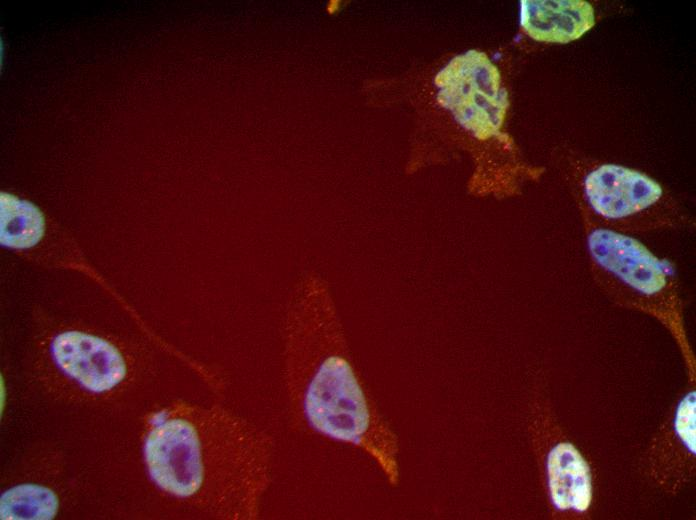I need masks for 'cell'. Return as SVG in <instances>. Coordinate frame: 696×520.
Instances as JSON below:
<instances>
[{"label":"cell","instance_id":"cell-1","mask_svg":"<svg viewBox=\"0 0 696 520\" xmlns=\"http://www.w3.org/2000/svg\"><path fill=\"white\" fill-rule=\"evenodd\" d=\"M322 303L296 293L284 338V386L292 410L314 432L362 449L397 479L393 436L369 400Z\"/></svg>","mask_w":696,"mask_h":520},{"label":"cell","instance_id":"cell-8","mask_svg":"<svg viewBox=\"0 0 696 520\" xmlns=\"http://www.w3.org/2000/svg\"><path fill=\"white\" fill-rule=\"evenodd\" d=\"M595 24L592 5L584 0H522L520 25L532 39L569 43Z\"/></svg>","mask_w":696,"mask_h":520},{"label":"cell","instance_id":"cell-2","mask_svg":"<svg viewBox=\"0 0 696 520\" xmlns=\"http://www.w3.org/2000/svg\"><path fill=\"white\" fill-rule=\"evenodd\" d=\"M596 285L615 304L658 321L676 342L688 378L695 381V356L688 339L684 301L676 270L637 238L605 227L585 236Z\"/></svg>","mask_w":696,"mask_h":520},{"label":"cell","instance_id":"cell-9","mask_svg":"<svg viewBox=\"0 0 696 520\" xmlns=\"http://www.w3.org/2000/svg\"><path fill=\"white\" fill-rule=\"evenodd\" d=\"M45 221L33 203L2 192L0 196V242L11 249L35 246L43 237Z\"/></svg>","mask_w":696,"mask_h":520},{"label":"cell","instance_id":"cell-5","mask_svg":"<svg viewBox=\"0 0 696 520\" xmlns=\"http://www.w3.org/2000/svg\"><path fill=\"white\" fill-rule=\"evenodd\" d=\"M696 393L694 389L676 401L649 444L645 471L667 494L676 495L695 473Z\"/></svg>","mask_w":696,"mask_h":520},{"label":"cell","instance_id":"cell-3","mask_svg":"<svg viewBox=\"0 0 696 520\" xmlns=\"http://www.w3.org/2000/svg\"><path fill=\"white\" fill-rule=\"evenodd\" d=\"M437 101L477 139L499 133L509 106L501 75L486 53L468 50L455 56L435 76Z\"/></svg>","mask_w":696,"mask_h":520},{"label":"cell","instance_id":"cell-10","mask_svg":"<svg viewBox=\"0 0 696 520\" xmlns=\"http://www.w3.org/2000/svg\"><path fill=\"white\" fill-rule=\"evenodd\" d=\"M2 519H51L58 499L50 489L36 484L15 486L1 496Z\"/></svg>","mask_w":696,"mask_h":520},{"label":"cell","instance_id":"cell-7","mask_svg":"<svg viewBox=\"0 0 696 520\" xmlns=\"http://www.w3.org/2000/svg\"><path fill=\"white\" fill-rule=\"evenodd\" d=\"M56 365L84 389L102 393L117 386L126 376L120 351L107 340L82 331H65L51 343Z\"/></svg>","mask_w":696,"mask_h":520},{"label":"cell","instance_id":"cell-6","mask_svg":"<svg viewBox=\"0 0 696 520\" xmlns=\"http://www.w3.org/2000/svg\"><path fill=\"white\" fill-rule=\"evenodd\" d=\"M583 194L591 210L604 220L622 222L657 205L662 186L648 175L618 164H601L587 172Z\"/></svg>","mask_w":696,"mask_h":520},{"label":"cell","instance_id":"cell-4","mask_svg":"<svg viewBox=\"0 0 696 520\" xmlns=\"http://www.w3.org/2000/svg\"><path fill=\"white\" fill-rule=\"evenodd\" d=\"M531 429L553 515L565 518L586 515L593 500L591 467L565 435L547 401L537 407Z\"/></svg>","mask_w":696,"mask_h":520}]
</instances>
